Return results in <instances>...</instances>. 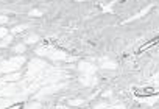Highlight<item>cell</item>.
Masks as SVG:
<instances>
[{
	"label": "cell",
	"instance_id": "obj_1",
	"mask_svg": "<svg viewBox=\"0 0 159 109\" xmlns=\"http://www.w3.org/2000/svg\"><path fill=\"white\" fill-rule=\"evenodd\" d=\"M22 58H16V59H11V61H7L3 66H2V70H5V72H10V70H14V69H17L20 64H22Z\"/></svg>",
	"mask_w": 159,
	"mask_h": 109
},
{
	"label": "cell",
	"instance_id": "obj_2",
	"mask_svg": "<svg viewBox=\"0 0 159 109\" xmlns=\"http://www.w3.org/2000/svg\"><path fill=\"white\" fill-rule=\"evenodd\" d=\"M10 41H11V38L8 36V38L3 41V42H0V47H5V45H8V42H10Z\"/></svg>",
	"mask_w": 159,
	"mask_h": 109
},
{
	"label": "cell",
	"instance_id": "obj_3",
	"mask_svg": "<svg viewBox=\"0 0 159 109\" xmlns=\"http://www.w3.org/2000/svg\"><path fill=\"white\" fill-rule=\"evenodd\" d=\"M3 36H7V30L5 28H0V38H3Z\"/></svg>",
	"mask_w": 159,
	"mask_h": 109
},
{
	"label": "cell",
	"instance_id": "obj_4",
	"mask_svg": "<svg viewBox=\"0 0 159 109\" xmlns=\"http://www.w3.org/2000/svg\"><path fill=\"white\" fill-rule=\"evenodd\" d=\"M36 39H38L36 36H31V38H28V39H27V42H33V41H36Z\"/></svg>",
	"mask_w": 159,
	"mask_h": 109
},
{
	"label": "cell",
	"instance_id": "obj_5",
	"mask_svg": "<svg viewBox=\"0 0 159 109\" xmlns=\"http://www.w3.org/2000/svg\"><path fill=\"white\" fill-rule=\"evenodd\" d=\"M16 52H19V53H20V52H24V45H19V47H16Z\"/></svg>",
	"mask_w": 159,
	"mask_h": 109
},
{
	"label": "cell",
	"instance_id": "obj_6",
	"mask_svg": "<svg viewBox=\"0 0 159 109\" xmlns=\"http://www.w3.org/2000/svg\"><path fill=\"white\" fill-rule=\"evenodd\" d=\"M7 20H8V19H7V17H2V16H0V24H5V22H7Z\"/></svg>",
	"mask_w": 159,
	"mask_h": 109
},
{
	"label": "cell",
	"instance_id": "obj_7",
	"mask_svg": "<svg viewBox=\"0 0 159 109\" xmlns=\"http://www.w3.org/2000/svg\"><path fill=\"white\" fill-rule=\"evenodd\" d=\"M24 28H25V27H24V25H20V27H17V28H16V30H14V31H22V30H24Z\"/></svg>",
	"mask_w": 159,
	"mask_h": 109
}]
</instances>
